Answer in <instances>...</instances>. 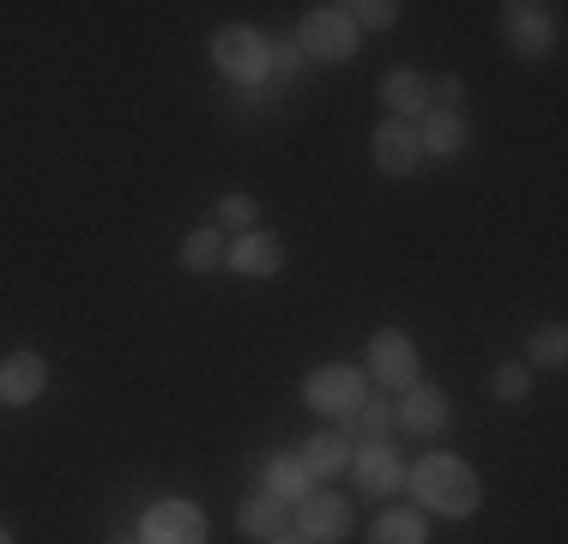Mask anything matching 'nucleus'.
<instances>
[{"label": "nucleus", "instance_id": "obj_15", "mask_svg": "<svg viewBox=\"0 0 568 544\" xmlns=\"http://www.w3.org/2000/svg\"><path fill=\"white\" fill-rule=\"evenodd\" d=\"M351 454H357V447H351V435L345 430H321L315 442H303V472L308 478H339V472H351Z\"/></svg>", "mask_w": 568, "mask_h": 544}, {"label": "nucleus", "instance_id": "obj_16", "mask_svg": "<svg viewBox=\"0 0 568 544\" xmlns=\"http://www.w3.org/2000/svg\"><path fill=\"white\" fill-rule=\"evenodd\" d=\"M417 145H424V158H454L459 145H466V115L429 109V115L417 121Z\"/></svg>", "mask_w": 568, "mask_h": 544}, {"label": "nucleus", "instance_id": "obj_27", "mask_svg": "<svg viewBox=\"0 0 568 544\" xmlns=\"http://www.w3.org/2000/svg\"><path fill=\"white\" fill-rule=\"evenodd\" d=\"M296 61H303V49H296V43H278V49H273V67H284V73H291Z\"/></svg>", "mask_w": 568, "mask_h": 544}, {"label": "nucleus", "instance_id": "obj_1", "mask_svg": "<svg viewBox=\"0 0 568 544\" xmlns=\"http://www.w3.org/2000/svg\"><path fill=\"white\" fill-rule=\"evenodd\" d=\"M405 490L417 496V508L442 514V521H466V514H478V502H484L478 472H471L466 460H454V454H424L412 472H405Z\"/></svg>", "mask_w": 568, "mask_h": 544}, {"label": "nucleus", "instance_id": "obj_23", "mask_svg": "<svg viewBox=\"0 0 568 544\" xmlns=\"http://www.w3.org/2000/svg\"><path fill=\"white\" fill-rule=\"evenodd\" d=\"M490 393L503 405H520L526 393H532V370H526V363H503V370L490 375Z\"/></svg>", "mask_w": 568, "mask_h": 544}, {"label": "nucleus", "instance_id": "obj_13", "mask_svg": "<svg viewBox=\"0 0 568 544\" xmlns=\"http://www.w3.org/2000/svg\"><path fill=\"white\" fill-rule=\"evenodd\" d=\"M43 387H49V363L37 351H12L0 363V405H31L43 400Z\"/></svg>", "mask_w": 568, "mask_h": 544}, {"label": "nucleus", "instance_id": "obj_17", "mask_svg": "<svg viewBox=\"0 0 568 544\" xmlns=\"http://www.w3.org/2000/svg\"><path fill=\"white\" fill-rule=\"evenodd\" d=\"M261 484H266V496H278L284 508H296V502L315 490V478L303 472V460H291V454H278V460H266L261 466Z\"/></svg>", "mask_w": 568, "mask_h": 544}, {"label": "nucleus", "instance_id": "obj_21", "mask_svg": "<svg viewBox=\"0 0 568 544\" xmlns=\"http://www.w3.org/2000/svg\"><path fill=\"white\" fill-rule=\"evenodd\" d=\"M182 266L187 272L224 266V236H219V230H187V236H182Z\"/></svg>", "mask_w": 568, "mask_h": 544}, {"label": "nucleus", "instance_id": "obj_18", "mask_svg": "<svg viewBox=\"0 0 568 544\" xmlns=\"http://www.w3.org/2000/svg\"><path fill=\"white\" fill-rule=\"evenodd\" d=\"M236 526H242L248 538H261V544H266L273 533H284V526H291V508H284L278 496H266V490H261V496H248V502L236 508Z\"/></svg>", "mask_w": 568, "mask_h": 544}, {"label": "nucleus", "instance_id": "obj_20", "mask_svg": "<svg viewBox=\"0 0 568 544\" xmlns=\"http://www.w3.org/2000/svg\"><path fill=\"white\" fill-rule=\"evenodd\" d=\"M526 357H532L538 370H562V363H568V326H562V321L532 326V339H526ZM532 363H526V370H532Z\"/></svg>", "mask_w": 568, "mask_h": 544}, {"label": "nucleus", "instance_id": "obj_4", "mask_svg": "<svg viewBox=\"0 0 568 544\" xmlns=\"http://www.w3.org/2000/svg\"><path fill=\"white\" fill-rule=\"evenodd\" d=\"M296 49L315 54V61H351L357 54V24H351L345 7H308L303 31H296Z\"/></svg>", "mask_w": 568, "mask_h": 544}, {"label": "nucleus", "instance_id": "obj_19", "mask_svg": "<svg viewBox=\"0 0 568 544\" xmlns=\"http://www.w3.org/2000/svg\"><path fill=\"white\" fill-rule=\"evenodd\" d=\"M369 544H429V526L417 508H387L382 521L369 526Z\"/></svg>", "mask_w": 568, "mask_h": 544}, {"label": "nucleus", "instance_id": "obj_28", "mask_svg": "<svg viewBox=\"0 0 568 544\" xmlns=\"http://www.w3.org/2000/svg\"><path fill=\"white\" fill-rule=\"evenodd\" d=\"M266 544H308V538L296 533V526H284V533H273V538H266Z\"/></svg>", "mask_w": 568, "mask_h": 544}, {"label": "nucleus", "instance_id": "obj_9", "mask_svg": "<svg viewBox=\"0 0 568 544\" xmlns=\"http://www.w3.org/2000/svg\"><path fill=\"white\" fill-rule=\"evenodd\" d=\"M351 478L369 490V496H394V490L405 484V466H399L394 442H363L357 454H351Z\"/></svg>", "mask_w": 568, "mask_h": 544}, {"label": "nucleus", "instance_id": "obj_22", "mask_svg": "<svg viewBox=\"0 0 568 544\" xmlns=\"http://www.w3.org/2000/svg\"><path fill=\"white\" fill-rule=\"evenodd\" d=\"M369 442H394V430H399V412H394V400H363L357 405V417H351Z\"/></svg>", "mask_w": 568, "mask_h": 544}, {"label": "nucleus", "instance_id": "obj_11", "mask_svg": "<svg viewBox=\"0 0 568 544\" xmlns=\"http://www.w3.org/2000/svg\"><path fill=\"white\" fill-rule=\"evenodd\" d=\"M394 412H399V430H412V435H442L448 430V417H454V405H448V393L442 387H405V400H394Z\"/></svg>", "mask_w": 568, "mask_h": 544}, {"label": "nucleus", "instance_id": "obj_14", "mask_svg": "<svg viewBox=\"0 0 568 544\" xmlns=\"http://www.w3.org/2000/svg\"><path fill=\"white\" fill-rule=\"evenodd\" d=\"M382 109H394V121H424L429 115V79L424 73H412V67H405V73H387L382 79Z\"/></svg>", "mask_w": 568, "mask_h": 544}, {"label": "nucleus", "instance_id": "obj_5", "mask_svg": "<svg viewBox=\"0 0 568 544\" xmlns=\"http://www.w3.org/2000/svg\"><path fill=\"white\" fill-rule=\"evenodd\" d=\"M369 375L382 381L387 393L417 387V345L399 333V326H382V333L369 339Z\"/></svg>", "mask_w": 568, "mask_h": 544}, {"label": "nucleus", "instance_id": "obj_26", "mask_svg": "<svg viewBox=\"0 0 568 544\" xmlns=\"http://www.w3.org/2000/svg\"><path fill=\"white\" fill-rule=\"evenodd\" d=\"M459 98H466V85H459V73H442L436 85H429V109H448V115H459Z\"/></svg>", "mask_w": 568, "mask_h": 544}, {"label": "nucleus", "instance_id": "obj_12", "mask_svg": "<svg viewBox=\"0 0 568 544\" xmlns=\"http://www.w3.org/2000/svg\"><path fill=\"white\" fill-rule=\"evenodd\" d=\"M424 163V145H417L412 121H382L375 128V170L382 175H412Z\"/></svg>", "mask_w": 568, "mask_h": 544}, {"label": "nucleus", "instance_id": "obj_7", "mask_svg": "<svg viewBox=\"0 0 568 544\" xmlns=\"http://www.w3.org/2000/svg\"><path fill=\"white\" fill-rule=\"evenodd\" d=\"M140 544H206V514L194 502H152L140 521Z\"/></svg>", "mask_w": 568, "mask_h": 544}, {"label": "nucleus", "instance_id": "obj_8", "mask_svg": "<svg viewBox=\"0 0 568 544\" xmlns=\"http://www.w3.org/2000/svg\"><path fill=\"white\" fill-rule=\"evenodd\" d=\"M503 37L526 61H545L557 49V7H520L514 0V7H503Z\"/></svg>", "mask_w": 568, "mask_h": 544}, {"label": "nucleus", "instance_id": "obj_2", "mask_svg": "<svg viewBox=\"0 0 568 544\" xmlns=\"http://www.w3.org/2000/svg\"><path fill=\"white\" fill-rule=\"evenodd\" d=\"M212 61H219V73L236 79L242 91H261L266 79H273V43H266L261 31H248V24H224V31L212 37Z\"/></svg>", "mask_w": 568, "mask_h": 544}, {"label": "nucleus", "instance_id": "obj_6", "mask_svg": "<svg viewBox=\"0 0 568 544\" xmlns=\"http://www.w3.org/2000/svg\"><path fill=\"white\" fill-rule=\"evenodd\" d=\"M291 521L308 544H339L351 533V502L333 496V490H308V496L291 508Z\"/></svg>", "mask_w": 568, "mask_h": 544}, {"label": "nucleus", "instance_id": "obj_3", "mask_svg": "<svg viewBox=\"0 0 568 544\" xmlns=\"http://www.w3.org/2000/svg\"><path fill=\"white\" fill-rule=\"evenodd\" d=\"M363 400H369V381H363V370H351V363H321V370H308V381H303V405H308V412L339 417V424L357 417Z\"/></svg>", "mask_w": 568, "mask_h": 544}, {"label": "nucleus", "instance_id": "obj_10", "mask_svg": "<svg viewBox=\"0 0 568 544\" xmlns=\"http://www.w3.org/2000/svg\"><path fill=\"white\" fill-rule=\"evenodd\" d=\"M224 266L242 272V279H273V272L284 266V242L273 236V230H248V236H236L224 249Z\"/></svg>", "mask_w": 568, "mask_h": 544}, {"label": "nucleus", "instance_id": "obj_25", "mask_svg": "<svg viewBox=\"0 0 568 544\" xmlns=\"http://www.w3.org/2000/svg\"><path fill=\"white\" fill-rule=\"evenodd\" d=\"M254 212H261V206H254V194H224L219 200V224L236 230V236H248V230H254Z\"/></svg>", "mask_w": 568, "mask_h": 544}, {"label": "nucleus", "instance_id": "obj_29", "mask_svg": "<svg viewBox=\"0 0 568 544\" xmlns=\"http://www.w3.org/2000/svg\"><path fill=\"white\" fill-rule=\"evenodd\" d=\"M0 544H12V533H7V526H0Z\"/></svg>", "mask_w": 568, "mask_h": 544}, {"label": "nucleus", "instance_id": "obj_30", "mask_svg": "<svg viewBox=\"0 0 568 544\" xmlns=\"http://www.w3.org/2000/svg\"><path fill=\"white\" fill-rule=\"evenodd\" d=\"M110 544H140V538H110Z\"/></svg>", "mask_w": 568, "mask_h": 544}, {"label": "nucleus", "instance_id": "obj_24", "mask_svg": "<svg viewBox=\"0 0 568 544\" xmlns=\"http://www.w3.org/2000/svg\"><path fill=\"white\" fill-rule=\"evenodd\" d=\"M345 12H351V24H357V31H394V24H399L394 0H357V7H345Z\"/></svg>", "mask_w": 568, "mask_h": 544}]
</instances>
